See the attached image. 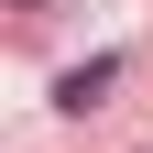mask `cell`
Wrapping results in <instances>:
<instances>
[{
  "label": "cell",
  "instance_id": "obj_1",
  "mask_svg": "<svg viewBox=\"0 0 153 153\" xmlns=\"http://www.w3.org/2000/svg\"><path fill=\"white\" fill-rule=\"evenodd\" d=\"M109 88H120V55H88V66H66V76H55V109H99Z\"/></svg>",
  "mask_w": 153,
  "mask_h": 153
}]
</instances>
